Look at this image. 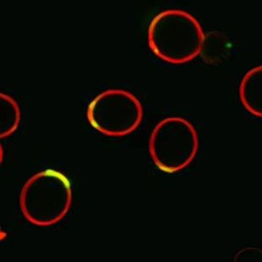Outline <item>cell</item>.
Segmentation results:
<instances>
[{
    "label": "cell",
    "mask_w": 262,
    "mask_h": 262,
    "mask_svg": "<svg viewBox=\"0 0 262 262\" xmlns=\"http://www.w3.org/2000/svg\"><path fill=\"white\" fill-rule=\"evenodd\" d=\"M203 42L200 25L185 10H162L148 25V46L155 55L165 62L183 63L191 61L200 52Z\"/></svg>",
    "instance_id": "obj_1"
},
{
    "label": "cell",
    "mask_w": 262,
    "mask_h": 262,
    "mask_svg": "<svg viewBox=\"0 0 262 262\" xmlns=\"http://www.w3.org/2000/svg\"><path fill=\"white\" fill-rule=\"evenodd\" d=\"M21 112L16 100L8 94L0 93V137L6 138L16 130Z\"/></svg>",
    "instance_id": "obj_5"
},
{
    "label": "cell",
    "mask_w": 262,
    "mask_h": 262,
    "mask_svg": "<svg viewBox=\"0 0 262 262\" xmlns=\"http://www.w3.org/2000/svg\"><path fill=\"white\" fill-rule=\"evenodd\" d=\"M72 199L67 177L56 169H43L26 181L19 194V207L31 224L51 226L67 215Z\"/></svg>",
    "instance_id": "obj_2"
},
{
    "label": "cell",
    "mask_w": 262,
    "mask_h": 262,
    "mask_svg": "<svg viewBox=\"0 0 262 262\" xmlns=\"http://www.w3.org/2000/svg\"><path fill=\"white\" fill-rule=\"evenodd\" d=\"M234 262H262V249L255 246L241 249L234 255Z\"/></svg>",
    "instance_id": "obj_6"
},
{
    "label": "cell",
    "mask_w": 262,
    "mask_h": 262,
    "mask_svg": "<svg viewBox=\"0 0 262 262\" xmlns=\"http://www.w3.org/2000/svg\"><path fill=\"white\" fill-rule=\"evenodd\" d=\"M194 126L182 117L160 120L151 132L148 151L158 169L167 173L179 171L191 164L198 151Z\"/></svg>",
    "instance_id": "obj_3"
},
{
    "label": "cell",
    "mask_w": 262,
    "mask_h": 262,
    "mask_svg": "<svg viewBox=\"0 0 262 262\" xmlns=\"http://www.w3.org/2000/svg\"><path fill=\"white\" fill-rule=\"evenodd\" d=\"M2 157H3V148H2V146H1V160H2Z\"/></svg>",
    "instance_id": "obj_7"
},
{
    "label": "cell",
    "mask_w": 262,
    "mask_h": 262,
    "mask_svg": "<svg viewBox=\"0 0 262 262\" xmlns=\"http://www.w3.org/2000/svg\"><path fill=\"white\" fill-rule=\"evenodd\" d=\"M86 117L90 124L104 135L126 136L140 125L143 108L139 99L130 91L108 89L89 103Z\"/></svg>",
    "instance_id": "obj_4"
}]
</instances>
